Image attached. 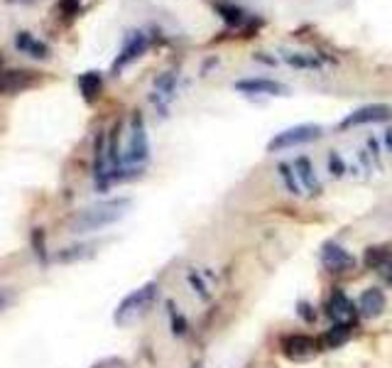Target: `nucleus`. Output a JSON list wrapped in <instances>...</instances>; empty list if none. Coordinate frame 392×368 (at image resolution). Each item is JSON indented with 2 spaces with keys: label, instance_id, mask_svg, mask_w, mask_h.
Segmentation results:
<instances>
[{
  "label": "nucleus",
  "instance_id": "c756f323",
  "mask_svg": "<svg viewBox=\"0 0 392 368\" xmlns=\"http://www.w3.org/2000/svg\"><path fill=\"white\" fill-rule=\"evenodd\" d=\"M390 280H392V275H390Z\"/></svg>",
  "mask_w": 392,
  "mask_h": 368
},
{
  "label": "nucleus",
  "instance_id": "c85d7f7f",
  "mask_svg": "<svg viewBox=\"0 0 392 368\" xmlns=\"http://www.w3.org/2000/svg\"><path fill=\"white\" fill-rule=\"evenodd\" d=\"M385 143H387V147H390V152H392V128L385 130Z\"/></svg>",
  "mask_w": 392,
  "mask_h": 368
},
{
  "label": "nucleus",
  "instance_id": "5701e85b",
  "mask_svg": "<svg viewBox=\"0 0 392 368\" xmlns=\"http://www.w3.org/2000/svg\"><path fill=\"white\" fill-rule=\"evenodd\" d=\"M59 10L67 20H72L81 13V0H59Z\"/></svg>",
  "mask_w": 392,
  "mask_h": 368
},
{
  "label": "nucleus",
  "instance_id": "0eeeda50",
  "mask_svg": "<svg viewBox=\"0 0 392 368\" xmlns=\"http://www.w3.org/2000/svg\"><path fill=\"white\" fill-rule=\"evenodd\" d=\"M37 74L27 69H10V72H0V96L20 94L25 88L35 86Z\"/></svg>",
  "mask_w": 392,
  "mask_h": 368
},
{
  "label": "nucleus",
  "instance_id": "1a4fd4ad",
  "mask_svg": "<svg viewBox=\"0 0 392 368\" xmlns=\"http://www.w3.org/2000/svg\"><path fill=\"white\" fill-rule=\"evenodd\" d=\"M316 346H319V342H314V339L307 337V334H292V337L282 339V353L287 358H292V361H304V358H309L311 353L316 351Z\"/></svg>",
  "mask_w": 392,
  "mask_h": 368
},
{
  "label": "nucleus",
  "instance_id": "4be33fe9",
  "mask_svg": "<svg viewBox=\"0 0 392 368\" xmlns=\"http://www.w3.org/2000/svg\"><path fill=\"white\" fill-rule=\"evenodd\" d=\"M189 285L194 287V292L202 297V300H211V292H209L206 282L199 278V273H189Z\"/></svg>",
  "mask_w": 392,
  "mask_h": 368
},
{
  "label": "nucleus",
  "instance_id": "39448f33",
  "mask_svg": "<svg viewBox=\"0 0 392 368\" xmlns=\"http://www.w3.org/2000/svg\"><path fill=\"white\" fill-rule=\"evenodd\" d=\"M392 118V109L385 104H368V106H361V109H356L353 113H348L346 118L341 120L338 128L346 130V128H353V125H366V123H385V120Z\"/></svg>",
  "mask_w": 392,
  "mask_h": 368
},
{
  "label": "nucleus",
  "instance_id": "20e7f679",
  "mask_svg": "<svg viewBox=\"0 0 392 368\" xmlns=\"http://www.w3.org/2000/svg\"><path fill=\"white\" fill-rule=\"evenodd\" d=\"M319 135H321V128L314 123L294 125V128H287L275 135L272 141L268 143V152H277V150H287V147L304 145V143H314Z\"/></svg>",
  "mask_w": 392,
  "mask_h": 368
},
{
  "label": "nucleus",
  "instance_id": "cd10ccee",
  "mask_svg": "<svg viewBox=\"0 0 392 368\" xmlns=\"http://www.w3.org/2000/svg\"><path fill=\"white\" fill-rule=\"evenodd\" d=\"M368 145H370V150H373V155H380V145H377L375 143V138H370V141H368Z\"/></svg>",
  "mask_w": 392,
  "mask_h": 368
},
{
  "label": "nucleus",
  "instance_id": "6e6552de",
  "mask_svg": "<svg viewBox=\"0 0 392 368\" xmlns=\"http://www.w3.org/2000/svg\"><path fill=\"white\" fill-rule=\"evenodd\" d=\"M321 263H324L326 270H331V273H346V270H351L353 265H356V258H353L351 253H348L346 248H341L338 243H324V248H321Z\"/></svg>",
  "mask_w": 392,
  "mask_h": 368
},
{
  "label": "nucleus",
  "instance_id": "7ed1b4c3",
  "mask_svg": "<svg viewBox=\"0 0 392 368\" xmlns=\"http://www.w3.org/2000/svg\"><path fill=\"white\" fill-rule=\"evenodd\" d=\"M150 157V143H147V133H145V120L140 111H133L130 115V141L128 150L123 155V165L138 167Z\"/></svg>",
  "mask_w": 392,
  "mask_h": 368
},
{
  "label": "nucleus",
  "instance_id": "2eb2a0df",
  "mask_svg": "<svg viewBox=\"0 0 392 368\" xmlns=\"http://www.w3.org/2000/svg\"><path fill=\"white\" fill-rule=\"evenodd\" d=\"M294 170H297V179H300V184H304L311 194L321 192V184H319V179H316L314 167H311L309 157H300V160L294 162Z\"/></svg>",
  "mask_w": 392,
  "mask_h": 368
},
{
  "label": "nucleus",
  "instance_id": "9b49d317",
  "mask_svg": "<svg viewBox=\"0 0 392 368\" xmlns=\"http://www.w3.org/2000/svg\"><path fill=\"white\" fill-rule=\"evenodd\" d=\"M326 310H329V314L334 317L336 321H341V324H351V321L356 319V305L348 300L343 290H336L334 295H331Z\"/></svg>",
  "mask_w": 392,
  "mask_h": 368
},
{
  "label": "nucleus",
  "instance_id": "9d476101",
  "mask_svg": "<svg viewBox=\"0 0 392 368\" xmlns=\"http://www.w3.org/2000/svg\"><path fill=\"white\" fill-rule=\"evenodd\" d=\"M236 91L240 94H265V96H279L287 94V86L272 79H243L236 81Z\"/></svg>",
  "mask_w": 392,
  "mask_h": 368
},
{
  "label": "nucleus",
  "instance_id": "f3484780",
  "mask_svg": "<svg viewBox=\"0 0 392 368\" xmlns=\"http://www.w3.org/2000/svg\"><path fill=\"white\" fill-rule=\"evenodd\" d=\"M277 172H279V177H282V182H284V187H287V192L289 194H302V184H300V179H297V172H292V167L287 165V162H282V165L277 167Z\"/></svg>",
  "mask_w": 392,
  "mask_h": 368
},
{
  "label": "nucleus",
  "instance_id": "a878e982",
  "mask_svg": "<svg viewBox=\"0 0 392 368\" xmlns=\"http://www.w3.org/2000/svg\"><path fill=\"white\" fill-rule=\"evenodd\" d=\"M170 317H172V329H174V334H184L186 332V321H184V317L177 314L174 305H170Z\"/></svg>",
  "mask_w": 392,
  "mask_h": 368
},
{
  "label": "nucleus",
  "instance_id": "f8f14e48",
  "mask_svg": "<svg viewBox=\"0 0 392 368\" xmlns=\"http://www.w3.org/2000/svg\"><path fill=\"white\" fill-rule=\"evenodd\" d=\"M15 47L22 54H30L32 59H47L49 57V47L42 40H35L30 32H17L15 35Z\"/></svg>",
  "mask_w": 392,
  "mask_h": 368
},
{
  "label": "nucleus",
  "instance_id": "412c9836",
  "mask_svg": "<svg viewBox=\"0 0 392 368\" xmlns=\"http://www.w3.org/2000/svg\"><path fill=\"white\" fill-rule=\"evenodd\" d=\"M284 59H287V64L300 67V69H316L319 67V59H309V57H304V54H284Z\"/></svg>",
  "mask_w": 392,
  "mask_h": 368
},
{
  "label": "nucleus",
  "instance_id": "aec40b11",
  "mask_svg": "<svg viewBox=\"0 0 392 368\" xmlns=\"http://www.w3.org/2000/svg\"><path fill=\"white\" fill-rule=\"evenodd\" d=\"M387 260V250L385 248H368L366 250V258H363V263L368 265V268H377V265H382Z\"/></svg>",
  "mask_w": 392,
  "mask_h": 368
},
{
  "label": "nucleus",
  "instance_id": "4468645a",
  "mask_svg": "<svg viewBox=\"0 0 392 368\" xmlns=\"http://www.w3.org/2000/svg\"><path fill=\"white\" fill-rule=\"evenodd\" d=\"M382 310H385V295H382V290H377V287L366 290L361 295V300H358V312H361L363 317H377Z\"/></svg>",
  "mask_w": 392,
  "mask_h": 368
},
{
  "label": "nucleus",
  "instance_id": "a211bd4d",
  "mask_svg": "<svg viewBox=\"0 0 392 368\" xmlns=\"http://www.w3.org/2000/svg\"><path fill=\"white\" fill-rule=\"evenodd\" d=\"M216 10H218V15H221L223 20H226L231 27L243 25V20H245V13H243L238 6H231V3H221V6H218Z\"/></svg>",
  "mask_w": 392,
  "mask_h": 368
},
{
  "label": "nucleus",
  "instance_id": "b1692460",
  "mask_svg": "<svg viewBox=\"0 0 392 368\" xmlns=\"http://www.w3.org/2000/svg\"><path fill=\"white\" fill-rule=\"evenodd\" d=\"M329 170L334 177L346 175V162H343V157H341L338 152H329Z\"/></svg>",
  "mask_w": 392,
  "mask_h": 368
},
{
  "label": "nucleus",
  "instance_id": "f03ea898",
  "mask_svg": "<svg viewBox=\"0 0 392 368\" xmlns=\"http://www.w3.org/2000/svg\"><path fill=\"white\" fill-rule=\"evenodd\" d=\"M157 290H160L157 282H147V285H142V287H138L135 292H130V295L118 305V310H115V314H113L115 324H118V327H128V324L138 321L145 312L150 310L152 302L157 300Z\"/></svg>",
  "mask_w": 392,
  "mask_h": 368
},
{
  "label": "nucleus",
  "instance_id": "393cba45",
  "mask_svg": "<svg viewBox=\"0 0 392 368\" xmlns=\"http://www.w3.org/2000/svg\"><path fill=\"white\" fill-rule=\"evenodd\" d=\"M32 248H35L37 258L47 260V250H44V234H42V228H35L32 231Z\"/></svg>",
  "mask_w": 392,
  "mask_h": 368
},
{
  "label": "nucleus",
  "instance_id": "ddd939ff",
  "mask_svg": "<svg viewBox=\"0 0 392 368\" xmlns=\"http://www.w3.org/2000/svg\"><path fill=\"white\" fill-rule=\"evenodd\" d=\"M101 88H104V77H101V72H83L81 77H79V91H81L86 104H93V101L101 96Z\"/></svg>",
  "mask_w": 392,
  "mask_h": 368
},
{
  "label": "nucleus",
  "instance_id": "bb28decb",
  "mask_svg": "<svg viewBox=\"0 0 392 368\" xmlns=\"http://www.w3.org/2000/svg\"><path fill=\"white\" fill-rule=\"evenodd\" d=\"M309 310H311V307H309V305H307V302H302V305H300V312H302V314H304V317H307V319H309V321H311V319H314V312H309Z\"/></svg>",
  "mask_w": 392,
  "mask_h": 368
},
{
  "label": "nucleus",
  "instance_id": "f257e3e1",
  "mask_svg": "<svg viewBox=\"0 0 392 368\" xmlns=\"http://www.w3.org/2000/svg\"><path fill=\"white\" fill-rule=\"evenodd\" d=\"M130 207L128 197L118 199H106V202H98L93 207L81 209L79 214H74V218L69 221V231L72 234H88V231H98V228H106L111 223L120 221L125 216Z\"/></svg>",
  "mask_w": 392,
  "mask_h": 368
},
{
  "label": "nucleus",
  "instance_id": "6ab92c4d",
  "mask_svg": "<svg viewBox=\"0 0 392 368\" xmlns=\"http://www.w3.org/2000/svg\"><path fill=\"white\" fill-rule=\"evenodd\" d=\"M174 83H177V77L172 72L160 74V77L155 79V94L172 99V94H174Z\"/></svg>",
  "mask_w": 392,
  "mask_h": 368
},
{
  "label": "nucleus",
  "instance_id": "423d86ee",
  "mask_svg": "<svg viewBox=\"0 0 392 368\" xmlns=\"http://www.w3.org/2000/svg\"><path fill=\"white\" fill-rule=\"evenodd\" d=\"M145 52H147V35H142V32H130L128 40H125V45H123V49H120V54L115 57L113 67H111V72L120 74L128 64H133L138 57H142Z\"/></svg>",
  "mask_w": 392,
  "mask_h": 368
},
{
  "label": "nucleus",
  "instance_id": "dca6fc26",
  "mask_svg": "<svg viewBox=\"0 0 392 368\" xmlns=\"http://www.w3.org/2000/svg\"><path fill=\"white\" fill-rule=\"evenodd\" d=\"M348 337H351V324H341V321H336L334 327L324 334V344L329 349H338L341 344L348 342Z\"/></svg>",
  "mask_w": 392,
  "mask_h": 368
}]
</instances>
